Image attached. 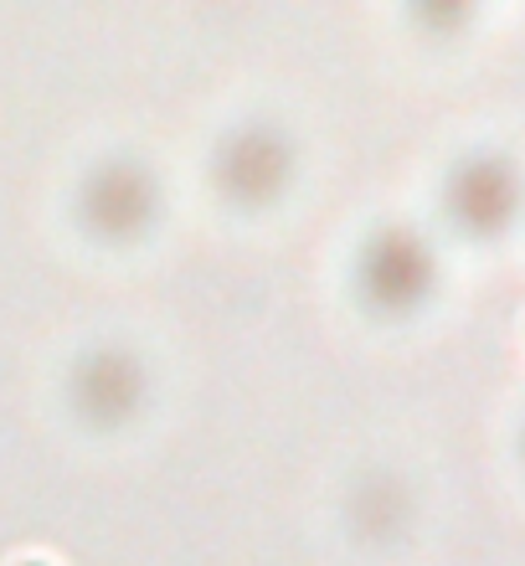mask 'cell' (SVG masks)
Segmentation results:
<instances>
[{
    "label": "cell",
    "mask_w": 525,
    "mask_h": 566,
    "mask_svg": "<svg viewBox=\"0 0 525 566\" xmlns=\"http://www.w3.org/2000/svg\"><path fill=\"white\" fill-rule=\"evenodd\" d=\"M27 566H42V562H27Z\"/></svg>",
    "instance_id": "1"
}]
</instances>
